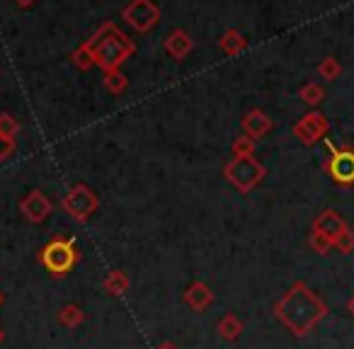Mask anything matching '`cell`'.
Masks as SVG:
<instances>
[{
    "instance_id": "obj_21",
    "label": "cell",
    "mask_w": 354,
    "mask_h": 349,
    "mask_svg": "<svg viewBox=\"0 0 354 349\" xmlns=\"http://www.w3.org/2000/svg\"><path fill=\"white\" fill-rule=\"evenodd\" d=\"M104 88H107V93L112 95H122L124 90L129 88V78L122 73V70H112V73H104Z\"/></svg>"
},
{
    "instance_id": "obj_12",
    "label": "cell",
    "mask_w": 354,
    "mask_h": 349,
    "mask_svg": "<svg viewBox=\"0 0 354 349\" xmlns=\"http://www.w3.org/2000/svg\"><path fill=\"white\" fill-rule=\"evenodd\" d=\"M162 46H165V54H167V56H172L175 61H185L189 54H192L194 39H192V37H189L185 30H172L170 35L165 37Z\"/></svg>"
},
{
    "instance_id": "obj_19",
    "label": "cell",
    "mask_w": 354,
    "mask_h": 349,
    "mask_svg": "<svg viewBox=\"0 0 354 349\" xmlns=\"http://www.w3.org/2000/svg\"><path fill=\"white\" fill-rule=\"evenodd\" d=\"M299 97L304 100V102L308 104V107H318V104L325 100V90L320 88L318 83H306V85H301Z\"/></svg>"
},
{
    "instance_id": "obj_22",
    "label": "cell",
    "mask_w": 354,
    "mask_h": 349,
    "mask_svg": "<svg viewBox=\"0 0 354 349\" xmlns=\"http://www.w3.org/2000/svg\"><path fill=\"white\" fill-rule=\"evenodd\" d=\"M17 133H20V124H17V119L12 117L10 112L0 114V136L8 138V141H15Z\"/></svg>"
},
{
    "instance_id": "obj_24",
    "label": "cell",
    "mask_w": 354,
    "mask_h": 349,
    "mask_svg": "<svg viewBox=\"0 0 354 349\" xmlns=\"http://www.w3.org/2000/svg\"><path fill=\"white\" fill-rule=\"evenodd\" d=\"M333 247H337V252H342V255H352L354 252V231L352 228L349 226L344 228V231L333 240Z\"/></svg>"
},
{
    "instance_id": "obj_27",
    "label": "cell",
    "mask_w": 354,
    "mask_h": 349,
    "mask_svg": "<svg viewBox=\"0 0 354 349\" xmlns=\"http://www.w3.org/2000/svg\"><path fill=\"white\" fill-rule=\"evenodd\" d=\"M12 3H15L17 8H32L37 3V0H12Z\"/></svg>"
},
{
    "instance_id": "obj_10",
    "label": "cell",
    "mask_w": 354,
    "mask_h": 349,
    "mask_svg": "<svg viewBox=\"0 0 354 349\" xmlns=\"http://www.w3.org/2000/svg\"><path fill=\"white\" fill-rule=\"evenodd\" d=\"M241 129H243V133H245V136H250V138H255V141H257V138H265L267 133L274 129V122L267 117L265 109L255 107L241 119Z\"/></svg>"
},
{
    "instance_id": "obj_15",
    "label": "cell",
    "mask_w": 354,
    "mask_h": 349,
    "mask_svg": "<svg viewBox=\"0 0 354 349\" xmlns=\"http://www.w3.org/2000/svg\"><path fill=\"white\" fill-rule=\"evenodd\" d=\"M218 46H221V51L226 56H238L241 51H245V46H248V39L241 35L238 30H226L223 32V37L218 39Z\"/></svg>"
},
{
    "instance_id": "obj_8",
    "label": "cell",
    "mask_w": 354,
    "mask_h": 349,
    "mask_svg": "<svg viewBox=\"0 0 354 349\" xmlns=\"http://www.w3.org/2000/svg\"><path fill=\"white\" fill-rule=\"evenodd\" d=\"M291 131H294V136L299 138L304 146H315V143L323 141V138L328 136L330 122L325 114H320L318 109H313V112H306L304 117L294 124Z\"/></svg>"
},
{
    "instance_id": "obj_18",
    "label": "cell",
    "mask_w": 354,
    "mask_h": 349,
    "mask_svg": "<svg viewBox=\"0 0 354 349\" xmlns=\"http://www.w3.org/2000/svg\"><path fill=\"white\" fill-rule=\"evenodd\" d=\"M71 61H73V66L78 70H90L95 66V56H93V49L88 46V41H83V44L78 46V49L71 54Z\"/></svg>"
},
{
    "instance_id": "obj_13",
    "label": "cell",
    "mask_w": 354,
    "mask_h": 349,
    "mask_svg": "<svg viewBox=\"0 0 354 349\" xmlns=\"http://www.w3.org/2000/svg\"><path fill=\"white\" fill-rule=\"evenodd\" d=\"M183 301L192 310H197V313H204V310H207L209 305L214 303V291H212V286L204 284V281H192V284L185 289Z\"/></svg>"
},
{
    "instance_id": "obj_26",
    "label": "cell",
    "mask_w": 354,
    "mask_h": 349,
    "mask_svg": "<svg viewBox=\"0 0 354 349\" xmlns=\"http://www.w3.org/2000/svg\"><path fill=\"white\" fill-rule=\"evenodd\" d=\"M12 153H15V141H8V138L0 136V165H3Z\"/></svg>"
},
{
    "instance_id": "obj_23",
    "label": "cell",
    "mask_w": 354,
    "mask_h": 349,
    "mask_svg": "<svg viewBox=\"0 0 354 349\" xmlns=\"http://www.w3.org/2000/svg\"><path fill=\"white\" fill-rule=\"evenodd\" d=\"M231 151H233V158H250V155H255V138H250V136H238L236 141H233V146H231Z\"/></svg>"
},
{
    "instance_id": "obj_3",
    "label": "cell",
    "mask_w": 354,
    "mask_h": 349,
    "mask_svg": "<svg viewBox=\"0 0 354 349\" xmlns=\"http://www.w3.org/2000/svg\"><path fill=\"white\" fill-rule=\"evenodd\" d=\"M39 262L44 265V270L49 272L54 279H64L75 270V265L80 262L78 243L75 238L56 236L46 243L39 250Z\"/></svg>"
},
{
    "instance_id": "obj_30",
    "label": "cell",
    "mask_w": 354,
    "mask_h": 349,
    "mask_svg": "<svg viewBox=\"0 0 354 349\" xmlns=\"http://www.w3.org/2000/svg\"><path fill=\"white\" fill-rule=\"evenodd\" d=\"M3 342H6V330L0 328V344H3Z\"/></svg>"
},
{
    "instance_id": "obj_11",
    "label": "cell",
    "mask_w": 354,
    "mask_h": 349,
    "mask_svg": "<svg viewBox=\"0 0 354 349\" xmlns=\"http://www.w3.org/2000/svg\"><path fill=\"white\" fill-rule=\"evenodd\" d=\"M344 228H347V221H344V218L339 216L335 209H325V211H320L318 216L313 218V226H310V231H315V233H320V236L335 240V238H337Z\"/></svg>"
},
{
    "instance_id": "obj_25",
    "label": "cell",
    "mask_w": 354,
    "mask_h": 349,
    "mask_svg": "<svg viewBox=\"0 0 354 349\" xmlns=\"http://www.w3.org/2000/svg\"><path fill=\"white\" fill-rule=\"evenodd\" d=\"M308 247H310L313 252H318V255H328L330 247H333V240H330V238H325V236H320V233L310 231V236H308Z\"/></svg>"
},
{
    "instance_id": "obj_16",
    "label": "cell",
    "mask_w": 354,
    "mask_h": 349,
    "mask_svg": "<svg viewBox=\"0 0 354 349\" xmlns=\"http://www.w3.org/2000/svg\"><path fill=\"white\" fill-rule=\"evenodd\" d=\"M129 284H131V281H129V276L124 274L122 270H112L102 279V289L107 291L109 296H124L129 291Z\"/></svg>"
},
{
    "instance_id": "obj_31",
    "label": "cell",
    "mask_w": 354,
    "mask_h": 349,
    "mask_svg": "<svg viewBox=\"0 0 354 349\" xmlns=\"http://www.w3.org/2000/svg\"><path fill=\"white\" fill-rule=\"evenodd\" d=\"M3 301H6V296H3V291H0V305H3Z\"/></svg>"
},
{
    "instance_id": "obj_5",
    "label": "cell",
    "mask_w": 354,
    "mask_h": 349,
    "mask_svg": "<svg viewBox=\"0 0 354 349\" xmlns=\"http://www.w3.org/2000/svg\"><path fill=\"white\" fill-rule=\"evenodd\" d=\"M323 172L337 187H354V146H349V143H342V146L328 143Z\"/></svg>"
},
{
    "instance_id": "obj_14",
    "label": "cell",
    "mask_w": 354,
    "mask_h": 349,
    "mask_svg": "<svg viewBox=\"0 0 354 349\" xmlns=\"http://www.w3.org/2000/svg\"><path fill=\"white\" fill-rule=\"evenodd\" d=\"M216 330H218V334L226 339V342H236V339L243 334V330H245V325H243V320L238 318V315L226 313L221 320H218Z\"/></svg>"
},
{
    "instance_id": "obj_7",
    "label": "cell",
    "mask_w": 354,
    "mask_h": 349,
    "mask_svg": "<svg viewBox=\"0 0 354 349\" xmlns=\"http://www.w3.org/2000/svg\"><path fill=\"white\" fill-rule=\"evenodd\" d=\"M122 20L133 27V32L146 35L160 22V8L153 0H129L122 8Z\"/></svg>"
},
{
    "instance_id": "obj_20",
    "label": "cell",
    "mask_w": 354,
    "mask_h": 349,
    "mask_svg": "<svg viewBox=\"0 0 354 349\" xmlns=\"http://www.w3.org/2000/svg\"><path fill=\"white\" fill-rule=\"evenodd\" d=\"M318 75L323 80H337L342 75V64H339L335 56H325L318 64Z\"/></svg>"
},
{
    "instance_id": "obj_4",
    "label": "cell",
    "mask_w": 354,
    "mask_h": 349,
    "mask_svg": "<svg viewBox=\"0 0 354 349\" xmlns=\"http://www.w3.org/2000/svg\"><path fill=\"white\" fill-rule=\"evenodd\" d=\"M267 170L255 155L250 158H231L223 167V178L233 185L241 194H250L257 185L265 180Z\"/></svg>"
},
{
    "instance_id": "obj_6",
    "label": "cell",
    "mask_w": 354,
    "mask_h": 349,
    "mask_svg": "<svg viewBox=\"0 0 354 349\" xmlns=\"http://www.w3.org/2000/svg\"><path fill=\"white\" fill-rule=\"evenodd\" d=\"M61 209H64V211L68 214L75 223H88L90 218L97 214L100 199H97V194L88 187V185L78 182L64 194V199H61Z\"/></svg>"
},
{
    "instance_id": "obj_29",
    "label": "cell",
    "mask_w": 354,
    "mask_h": 349,
    "mask_svg": "<svg viewBox=\"0 0 354 349\" xmlns=\"http://www.w3.org/2000/svg\"><path fill=\"white\" fill-rule=\"evenodd\" d=\"M347 310H349V315L354 318V294L349 296V301H347Z\"/></svg>"
},
{
    "instance_id": "obj_2",
    "label": "cell",
    "mask_w": 354,
    "mask_h": 349,
    "mask_svg": "<svg viewBox=\"0 0 354 349\" xmlns=\"http://www.w3.org/2000/svg\"><path fill=\"white\" fill-rule=\"evenodd\" d=\"M88 46L93 49L95 66L102 73L122 70V66L136 54V44L129 39L114 22H102L93 37L88 39Z\"/></svg>"
},
{
    "instance_id": "obj_28",
    "label": "cell",
    "mask_w": 354,
    "mask_h": 349,
    "mask_svg": "<svg viewBox=\"0 0 354 349\" xmlns=\"http://www.w3.org/2000/svg\"><path fill=\"white\" fill-rule=\"evenodd\" d=\"M156 349H180V347H177L175 342H160V344H158Z\"/></svg>"
},
{
    "instance_id": "obj_1",
    "label": "cell",
    "mask_w": 354,
    "mask_h": 349,
    "mask_svg": "<svg viewBox=\"0 0 354 349\" xmlns=\"http://www.w3.org/2000/svg\"><path fill=\"white\" fill-rule=\"evenodd\" d=\"M328 305L325 301L304 281H296L289 286L284 296L274 303V315L294 337L310 334L318 323L328 318Z\"/></svg>"
},
{
    "instance_id": "obj_9",
    "label": "cell",
    "mask_w": 354,
    "mask_h": 349,
    "mask_svg": "<svg viewBox=\"0 0 354 349\" xmlns=\"http://www.w3.org/2000/svg\"><path fill=\"white\" fill-rule=\"evenodd\" d=\"M20 211L25 214L27 221L44 223L46 218L51 216V211H54V204H51V199L46 197L44 192L35 189V192L25 194V197L20 199Z\"/></svg>"
},
{
    "instance_id": "obj_17",
    "label": "cell",
    "mask_w": 354,
    "mask_h": 349,
    "mask_svg": "<svg viewBox=\"0 0 354 349\" xmlns=\"http://www.w3.org/2000/svg\"><path fill=\"white\" fill-rule=\"evenodd\" d=\"M59 323L64 325V328H68V330L80 328V325L85 323V310L80 308V305H75V303L64 305V308L59 310Z\"/></svg>"
}]
</instances>
